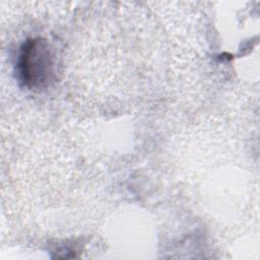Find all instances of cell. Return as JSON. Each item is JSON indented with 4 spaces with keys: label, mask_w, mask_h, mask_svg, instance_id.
Listing matches in <instances>:
<instances>
[{
    "label": "cell",
    "mask_w": 260,
    "mask_h": 260,
    "mask_svg": "<svg viewBox=\"0 0 260 260\" xmlns=\"http://www.w3.org/2000/svg\"><path fill=\"white\" fill-rule=\"evenodd\" d=\"M53 57L46 41L28 40L23 44L17 62L20 81L28 88H43L53 75Z\"/></svg>",
    "instance_id": "1"
}]
</instances>
